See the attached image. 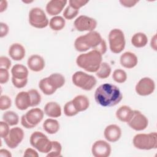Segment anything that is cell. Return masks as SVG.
Returning a JSON list of instances; mask_svg holds the SVG:
<instances>
[{"label":"cell","instance_id":"cell-1","mask_svg":"<svg viewBox=\"0 0 157 157\" xmlns=\"http://www.w3.org/2000/svg\"><path fill=\"white\" fill-rule=\"evenodd\" d=\"M75 50L80 52H84L89 49L99 52L102 55L107 51V45L105 40L101 34L95 31L88 32L85 35L76 38L74 42Z\"/></svg>","mask_w":157,"mask_h":157},{"label":"cell","instance_id":"cell-2","mask_svg":"<svg viewBox=\"0 0 157 157\" xmlns=\"http://www.w3.org/2000/svg\"><path fill=\"white\" fill-rule=\"evenodd\" d=\"M96 102L103 107H113L123 99V94L118 86L105 83L101 85L95 91Z\"/></svg>","mask_w":157,"mask_h":157},{"label":"cell","instance_id":"cell-3","mask_svg":"<svg viewBox=\"0 0 157 157\" xmlns=\"http://www.w3.org/2000/svg\"><path fill=\"white\" fill-rule=\"evenodd\" d=\"M102 60V55L99 52L92 50L88 53L78 55L76 59V63L78 67L87 72H96Z\"/></svg>","mask_w":157,"mask_h":157},{"label":"cell","instance_id":"cell-4","mask_svg":"<svg viewBox=\"0 0 157 157\" xmlns=\"http://www.w3.org/2000/svg\"><path fill=\"white\" fill-rule=\"evenodd\" d=\"M132 143L139 150H150L157 148V134L156 132L149 134H137L134 136Z\"/></svg>","mask_w":157,"mask_h":157},{"label":"cell","instance_id":"cell-5","mask_svg":"<svg viewBox=\"0 0 157 157\" xmlns=\"http://www.w3.org/2000/svg\"><path fill=\"white\" fill-rule=\"evenodd\" d=\"M110 51L115 54L121 53L125 47L126 41L123 32L117 28L112 29L108 36Z\"/></svg>","mask_w":157,"mask_h":157},{"label":"cell","instance_id":"cell-6","mask_svg":"<svg viewBox=\"0 0 157 157\" xmlns=\"http://www.w3.org/2000/svg\"><path fill=\"white\" fill-rule=\"evenodd\" d=\"M72 81L76 86L83 90H91L96 85V78L82 71H77L72 76Z\"/></svg>","mask_w":157,"mask_h":157},{"label":"cell","instance_id":"cell-7","mask_svg":"<svg viewBox=\"0 0 157 157\" xmlns=\"http://www.w3.org/2000/svg\"><path fill=\"white\" fill-rule=\"evenodd\" d=\"M29 142L33 147L42 153H48L52 147V142L39 131H35L31 135Z\"/></svg>","mask_w":157,"mask_h":157},{"label":"cell","instance_id":"cell-8","mask_svg":"<svg viewBox=\"0 0 157 157\" xmlns=\"http://www.w3.org/2000/svg\"><path fill=\"white\" fill-rule=\"evenodd\" d=\"M12 82L13 86L17 88L25 87L28 82V70L26 66L20 64H15L12 69Z\"/></svg>","mask_w":157,"mask_h":157},{"label":"cell","instance_id":"cell-9","mask_svg":"<svg viewBox=\"0 0 157 157\" xmlns=\"http://www.w3.org/2000/svg\"><path fill=\"white\" fill-rule=\"evenodd\" d=\"M44 113L39 108H33L28 110L21 117V123L23 127L31 129L37 125L43 119Z\"/></svg>","mask_w":157,"mask_h":157},{"label":"cell","instance_id":"cell-10","mask_svg":"<svg viewBox=\"0 0 157 157\" xmlns=\"http://www.w3.org/2000/svg\"><path fill=\"white\" fill-rule=\"evenodd\" d=\"M28 18L29 24L36 28H44L49 23L44 11L39 7H34L30 10Z\"/></svg>","mask_w":157,"mask_h":157},{"label":"cell","instance_id":"cell-11","mask_svg":"<svg viewBox=\"0 0 157 157\" xmlns=\"http://www.w3.org/2000/svg\"><path fill=\"white\" fill-rule=\"evenodd\" d=\"M75 29L80 32L93 31L97 26V21L95 19L86 15H80L77 17L74 23Z\"/></svg>","mask_w":157,"mask_h":157},{"label":"cell","instance_id":"cell-12","mask_svg":"<svg viewBox=\"0 0 157 157\" xmlns=\"http://www.w3.org/2000/svg\"><path fill=\"white\" fill-rule=\"evenodd\" d=\"M25 136L23 130L19 127L12 128L4 140L10 148H15L21 142Z\"/></svg>","mask_w":157,"mask_h":157},{"label":"cell","instance_id":"cell-13","mask_svg":"<svg viewBox=\"0 0 157 157\" xmlns=\"http://www.w3.org/2000/svg\"><path fill=\"white\" fill-rule=\"evenodd\" d=\"M129 126L137 131L145 129L148 124V118L140 111L135 110L131 120L127 123Z\"/></svg>","mask_w":157,"mask_h":157},{"label":"cell","instance_id":"cell-14","mask_svg":"<svg viewBox=\"0 0 157 157\" xmlns=\"http://www.w3.org/2000/svg\"><path fill=\"white\" fill-rule=\"evenodd\" d=\"M155 89V83L153 79L150 77L141 78L135 87L137 94L142 96H148L153 93Z\"/></svg>","mask_w":157,"mask_h":157},{"label":"cell","instance_id":"cell-15","mask_svg":"<svg viewBox=\"0 0 157 157\" xmlns=\"http://www.w3.org/2000/svg\"><path fill=\"white\" fill-rule=\"evenodd\" d=\"M91 152L94 157H108L111 153V147L107 142L99 140L93 144Z\"/></svg>","mask_w":157,"mask_h":157},{"label":"cell","instance_id":"cell-16","mask_svg":"<svg viewBox=\"0 0 157 157\" xmlns=\"http://www.w3.org/2000/svg\"><path fill=\"white\" fill-rule=\"evenodd\" d=\"M104 136L107 141L115 142L118 141L121 136V129L117 124H110L105 128Z\"/></svg>","mask_w":157,"mask_h":157},{"label":"cell","instance_id":"cell-17","mask_svg":"<svg viewBox=\"0 0 157 157\" xmlns=\"http://www.w3.org/2000/svg\"><path fill=\"white\" fill-rule=\"evenodd\" d=\"M66 0H51L46 5V11L50 15L55 16L61 12L67 4Z\"/></svg>","mask_w":157,"mask_h":157},{"label":"cell","instance_id":"cell-18","mask_svg":"<svg viewBox=\"0 0 157 157\" xmlns=\"http://www.w3.org/2000/svg\"><path fill=\"white\" fill-rule=\"evenodd\" d=\"M17 108L20 110H25L31 107V98L28 91H21L18 93L15 99Z\"/></svg>","mask_w":157,"mask_h":157},{"label":"cell","instance_id":"cell-19","mask_svg":"<svg viewBox=\"0 0 157 157\" xmlns=\"http://www.w3.org/2000/svg\"><path fill=\"white\" fill-rule=\"evenodd\" d=\"M27 64L29 69L34 72H40L45 67V61L39 55H33L28 59Z\"/></svg>","mask_w":157,"mask_h":157},{"label":"cell","instance_id":"cell-20","mask_svg":"<svg viewBox=\"0 0 157 157\" xmlns=\"http://www.w3.org/2000/svg\"><path fill=\"white\" fill-rule=\"evenodd\" d=\"M120 61L123 67L127 69H132L137 64L138 59L134 53L131 52H126L121 55Z\"/></svg>","mask_w":157,"mask_h":157},{"label":"cell","instance_id":"cell-21","mask_svg":"<svg viewBox=\"0 0 157 157\" xmlns=\"http://www.w3.org/2000/svg\"><path fill=\"white\" fill-rule=\"evenodd\" d=\"M25 48L19 43L12 44L9 49V55L15 61H20L25 56Z\"/></svg>","mask_w":157,"mask_h":157},{"label":"cell","instance_id":"cell-22","mask_svg":"<svg viewBox=\"0 0 157 157\" xmlns=\"http://www.w3.org/2000/svg\"><path fill=\"white\" fill-rule=\"evenodd\" d=\"M44 113L49 117L58 118L61 115V109L57 102H49L44 107Z\"/></svg>","mask_w":157,"mask_h":157},{"label":"cell","instance_id":"cell-23","mask_svg":"<svg viewBox=\"0 0 157 157\" xmlns=\"http://www.w3.org/2000/svg\"><path fill=\"white\" fill-rule=\"evenodd\" d=\"M134 110L128 105H122L116 111V117L121 121L128 123L133 115Z\"/></svg>","mask_w":157,"mask_h":157},{"label":"cell","instance_id":"cell-24","mask_svg":"<svg viewBox=\"0 0 157 157\" xmlns=\"http://www.w3.org/2000/svg\"><path fill=\"white\" fill-rule=\"evenodd\" d=\"M72 102L75 108L78 112L86 110L90 105V101L85 95L76 96L72 100Z\"/></svg>","mask_w":157,"mask_h":157},{"label":"cell","instance_id":"cell-25","mask_svg":"<svg viewBox=\"0 0 157 157\" xmlns=\"http://www.w3.org/2000/svg\"><path fill=\"white\" fill-rule=\"evenodd\" d=\"M43 128L49 134H56L59 129V123L55 119L48 118L43 123Z\"/></svg>","mask_w":157,"mask_h":157},{"label":"cell","instance_id":"cell-26","mask_svg":"<svg viewBox=\"0 0 157 157\" xmlns=\"http://www.w3.org/2000/svg\"><path fill=\"white\" fill-rule=\"evenodd\" d=\"M148 43V37L143 33H137L131 38V44L136 48L144 47Z\"/></svg>","mask_w":157,"mask_h":157},{"label":"cell","instance_id":"cell-27","mask_svg":"<svg viewBox=\"0 0 157 157\" xmlns=\"http://www.w3.org/2000/svg\"><path fill=\"white\" fill-rule=\"evenodd\" d=\"M48 78L50 84L56 90L61 88L65 83L64 77L59 73L52 74Z\"/></svg>","mask_w":157,"mask_h":157},{"label":"cell","instance_id":"cell-28","mask_svg":"<svg viewBox=\"0 0 157 157\" xmlns=\"http://www.w3.org/2000/svg\"><path fill=\"white\" fill-rule=\"evenodd\" d=\"M66 24V21L63 17L61 16H54L52 17L49 21L50 28L53 31H60L63 29Z\"/></svg>","mask_w":157,"mask_h":157},{"label":"cell","instance_id":"cell-29","mask_svg":"<svg viewBox=\"0 0 157 157\" xmlns=\"http://www.w3.org/2000/svg\"><path fill=\"white\" fill-rule=\"evenodd\" d=\"M39 87L45 95H52L56 91V90L53 87L49 82L48 77L44 78L40 80L39 83Z\"/></svg>","mask_w":157,"mask_h":157},{"label":"cell","instance_id":"cell-30","mask_svg":"<svg viewBox=\"0 0 157 157\" xmlns=\"http://www.w3.org/2000/svg\"><path fill=\"white\" fill-rule=\"evenodd\" d=\"M2 119L9 126L17 125L19 121L18 115L13 111L6 112L2 115Z\"/></svg>","mask_w":157,"mask_h":157},{"label":"cell","instance_id":"cell-31","mask_svg":"<svg viewBox=\"0 0 157 157\" xmlns=\"http://www.w3.org/2000/svg\"><path fill=\"white\" fill-rule=\"evenodd\" d=\"M111 71V67L107 63L102 62L98 71L96 72V75L98 78L104 79L109 77Z\"/></svg>","mask_w":157,"mask_h":157},{"label":"cell","instance_id":"cell-32","mask_svg":"<svg viewBox=\"0 0 157 157\" xmlns=\"http://www.w3.org/2000/svg\"><path fill=\"white\" fill-rule=\"evenodd\" d=\"M52 147L51 150L47 153V157H58L61 156L62 147L61 144L58 141H52Z\"/></svg>","mask_w":157,"mask_h":157},{"label":"cell","instance_id":"cell-33","mask_svg":"<svg viewBox=\"0 0 157 157\" xmlns=\"http://www.w3.org/2000/svg\"><path fill=\"white\" fill-rule=\"evenodd\" d=\"M112 78L115 82L118 83H123L127 79V74L123 69H115L112 74Z\"/></svg>","mask_w":157,"mask_h":157},{"label":"cell","instance_id":"cell-34","mask_svg":"<svg viewBox=\"0 0 157 157\" xmlns=\"http://www.w3.org/2000/svg\"><path fill=\"white\" fill-rule=\"evenodd\" d=\"M31 98V107H35L39 105L41 101V96L37 90L31 89L28 91Z\"/></svg>","mask_w":157,"mask_h":157},{"label":"cell","instance_id":"cell-35","mask_svg":"<svg viewBox=\"0 0 157 157\" xmlns=\"http://www.w3.org/2000/svg\"><path fill=\"white\" fill-rule=\"evenodd\" d=\"M64 113L67 117H73L77 115L78 112L75 108L72 101L67 102L64 106Z\"/></svg>","mask_w":157,"mask_h":157},{"label":"cell","instance_id":"cell-36","mask_svg":"<svg viewBox=\"0 0 157 157\" xmlns=\"http://www.w3.org/2000/svg\"><path fill=\"white\" fill-rule=\"evenodd\" d=\"M78 12V10H76L69 5L64 10L63 17L67 20H72L77 15Z\"/></svg>","mask_w":157,"mask_h":157},{"label":"cell","instance_id":"cell-37","mask_svg":"<svg viewBox=\"0 0 157 157\" xmlns=\"http://www.w3.org/2000/svg\"><path fill=\"white\" fill-rule=\"evenodd\" d=\"M12 101L10 98L6 95H1L0 97V109L4 110L11 107Z\"/></svg>","mask_w":157,"mask_h":157},{"label":"cell","instance_id":"cell-38","mask_svg":"<svg viewBox=\"0 0 157 157\" xmlns=\"http://www.w3.org/2000/svg\"><path fill=\"white\" fill-rule=\"evenodd\" d=\"M89 1L84 0H70L69 1V6L76 10H78L82 7L85 6Z\"/></svg>","mask_w":157,"mask_h":157},{"label":"cell","instance_id":"cell-39","mask_svg":"<svg viewBox=\"0 0 157 157\" xmlns=\"http://www.w3.org/2000/svg\"><path fill=\"white\" fill-rule=\"evenodd\" d=\"M10 131L9 125L5 121L0 122V134L1 138L4 139L8 135Z\"/></svg>","mask_w":157,"mask_h":157},{"label":"cell","instance_id":"cell-40","mask_svg":"<svg viewBox=\"0 0 157 157\" xmlns=\"http://www.w3.org/2000/svg\"><path fill=\"white\" fill-rule=\"evenodd\" d=\"M11 66V61L6 56H1L0 57V68L9 69Z\"/></svg>","mask_w":157,"mask_h":157},{"label":"cell","instance_id":"cell-41","mask_svg":"<svg viewBox=\"0 0 157 157\" xmlns=\"http://www.w3.org/2000/svg\"><path fill=\"white\" fill-rule=\"evenodd\" d=\"M9 79V73L7 69L0 68V83L1 84L6 83Z\"/></svg>","mask_w":157,"mask_h":157},{"label":"cell","instance_id":"cell-42","mask_svg":"<svg viewBox=\"0 0 157 157\" xmlns=\"http://www.w3.org/2000/svg\"><path fill=\"white\" fill-rule=\"evenodd\" d=\"M1 25V29H0V37L2 38L7 36V34L9 33V26L6 23H4L3 22L0 23Z\"/></svg>","mask_w":157,"mask_h":157},{"label":"cell","instance_id":"cell-43","mask_svg":"<svg viewBox=\"0 0 157 157\" xmlns=\"http://www.w3.org/2000/svg\"><path fill=\"white\" fill-rule=\"evenodd\" d=\"M139 1L137 0H120V3L125 7H134Z\"/></svg>","mask_w":157,"mask_h":157},{"label":"cell","instance_id":"cell-44","mask_svg":"<svg viewBox=\"0 0 157 157\" xmlns=\"http://www.w3.org/2000/svg\"><path fill=\"white\" fill-rule=\"evenodd\" d=\"M24 156H31V157H38V153L34 149L31 148H28L25 150L24 152Z\"/></svg>","mask_w":157,"mask_h":157},{"label":"cell","instance_id":"cell-45","mask_svg":"<svg viewBox=\"0 0 157 157\" xmlns=\"http://www.w3.org/2000/svg\"><path fill=\"white\" fill-rule=\"evenodd\" d=\"M0 156L1 157H11L12 154L9 151L6 149H1L0 150Z\"/></svg>","mask_w":157,"mask_h":157},{"label":"cell","instance_id":"cell-46","mask_svg":"<svg viewBox=\"0 0 157 157\" xmlns=\"http://www.w3.org/2000/svg\"><path fill=\"white\" fill-rule=\"evenodd\" d=\"M150 45L151 47L154 50H156L157 48H156V34H155L151 39V42H150Z\"/></svg>","mask_w":157,"mask_h":157},{"label":"cell","instance_id":"cell-47","mask_svg":"<svg viewBox=\"0 0 157 157\" xmlns=\"http://www.w3.org/2000/svg\"><path fill=\"white\" fill-rule=\"evenodd\" d=\"M7 7V2L6 1H1L0 2V12L2 13L6 10Z\"/></svg>","mask_w":157,"mask_h":157},{"label":"cell","instance_id":"cell-48","mask_svg":"<svg viewBox=\"0 0 157 157\" xmlns=\"http://www.w3.org/2000/svg\"><path fill=\"white\" fill-rule=\"evenodd\" d=\"M23 2H25V3H31V2H33V1H23Z\"/></svg>","mask_w":157,"mask_h":157}]
</instances>
